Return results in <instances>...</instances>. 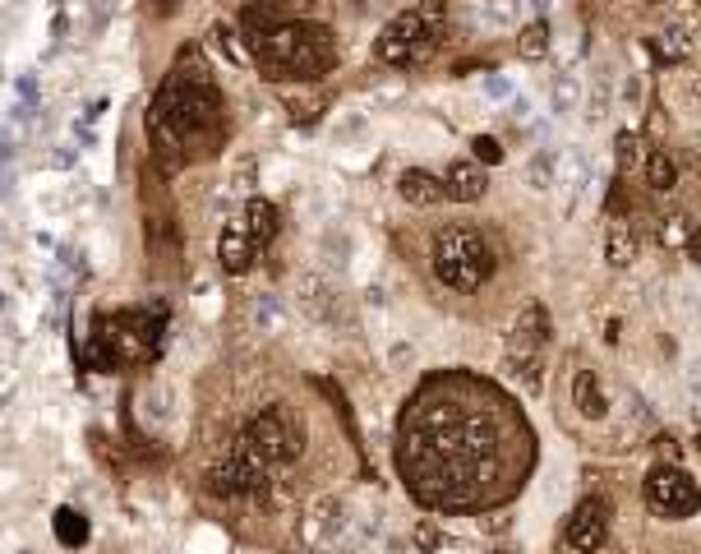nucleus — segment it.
<instances>
[{"instance_id": "31", "label": "nucleus", "mask_w": 701, "mask_h": 554, "mask_svg": "<svg viewBox=\"0 0 701 554\" xmlns=\"http://www.w3.org/2000/svg\"><path fill=\"white\" fill-rule=\"evenodd\" d=\"M416 541H420V545H434L439 536H434V527H420V531H416Z\"/></svg>"}, {"instance_id": "25", "label": "nucleus", "mask_w": 701, "mask_h": 554, "mask_svg": "<svg viewBox=\"0 0 701 554\" xmlns=\"http://www.w3.org/2000/svg\"><path fill=\"white\" fill-rule=\"evenodd\" d=\"M660 241H665V245H674V250H683V245L692 241L688 217H665V222H660Z\"/></svg>"}, {"instance_id": "11", "label": "nucleus", "mask_w": 701, "mask_h": 554, "mask_svg": "<svg viewBox=\"0 0 701 554\" xmlns=\"http://www.w3.org/2000/svg\"><path fill=\"white\" fill-rule=\"evenodd\" d=\"M549 342V314L545 305H526L508 328V351H540Z\"/></svg>"}, {"instance_id": "21", "label": "nucleus", "mask_w": 701, "mask_h": 554, "mask_svg": "<svg viewBox=\"0 0 701 554\" xmlns=\"http://www.w3.org/2000/svg\"><path fill=\"white\" fill-rule=\"evenodd\" d=\"M678 181V167L669 162V153H651L646 157V185H651L655 194H669Z\"/></svg>"}, {"instance_id": "18", "label": "nucleus", "mask_w": 701, "mask_h": 554, "mask_svg": "<svg viewBox=\"0 0 701 554\" xmlns=\"http://www.w3.org/2000/svg\"><path fill=\"white\" fill-rule=\"evenodd\" d=\"M554 185H559L563 199H577V190L586 185V157L577 153V148L559 153V171H554Z\"/></svg>"}, {"instance_id": "23", "label": "nucleus", "mask_w": 701, "mask_h": 554, "mask_svg": "<svg viewBox=\"0 0 701 554\" xmlns=\"http://www.w3.org/2000/svg\"><path fill=\"white\" fill-rule=\"evenodd\" d=\"M577 97H582V88H577V79H572V74H563L559 84H554V93H549V102H554V111H572L577 107Z\"/></svg>"}, {"instance_id": "19", "label": "nucleus", "mask_w": 701, "mask_h": 554, "mask_svg": "<svg viewBox=\"0 0 701 554\" xmlns=\"http://www.w3.org/2000/svg\"><path fill=\"white\" fill-rule=\"evenodd\" d=\"M245 231H250L259 245H268L277 236V204H268V199H250L245 204Z\"/></svg>"}, {"instance_id": "9", "label": "nucleus", "mask_w": 701, "mask_h": 554, "mask_svg": "<svg viewBox=\"0 0 701 554\" xmlns=\"http://www.w3.org/2000/svg\"><path fill=\"white\" fill-rule=\"evenodd\" d=\"M609 536V504L605 499H586L577 504V513L568 518V545L582 554H595Z\"/></svg>"}, {"instance_id": "27", "label": "nucleus", "mask_w": 701, "mask_h": 554, "mask_svg": "<svg viewBox=\"0 0 701 554\" xmlns=\"http://www.w3.org/2000/svg\"><path fill=\"white\" fill-rule=\"evenodd\" d=\"M614 148H618V171H632L637 162H642V144H637L632 134H618Z\"/></svg>"}, {"instance_id": "17", "label": "nucleus", "mask_w": 701, "mask_h": 554, "mask_svg": "<svg viewBox=\"0 0 701 554\" xmlns=\"http://www.w3.org/2000/svg\"><path fill=\"white\" fill-rule=\"evenodd\" d=\"M508 374L526 393H540L545 388V361H540V351H508Z\"/></svg>"}, {"instance_id": "3", "label": "nucleus", "mask_w": 701, "mask_h": 554, "mask_svg": "<svg viewBox=\"0 0 701 554\" xmlns=\"http://www.w3.org/2000/svg\"><path fill=\"white\" fill-rule=\"evenodd\" d=\"M254 61H259L263 79H319L337 65V37L328 33L323 24H309V19H286L282 28L263 33L250 42Z\"/></svg>"}, {"instance_id": "24", "label": "nucleus", "mask_w": 701, "mask_h": 554, "mask_svg": "<svg viewBox=\"0 0 701 554\" xmlns=\"http://www.w3.org/2000/svg\"><path fill=\"white\" fill-rule=\"evenodd\" d=\"M517 47H522V56H545V51H549V28H545V24H531V28H522V37H517Z\"/></svg>"}, {"instance_id": "4", "label": "nucleus", "mask_w": 701, "mask_h": 554, "mask_svg": "<svg viewBox=\"0 0 701 554\" xmlns=\"http://www.w3.org/2000/svg\"><path fill=\"white\" fill-rule=\"evenodd\" d=\"M429 264L448 291L457 296H471L494 277V245L480 236L476 227H443L434 231V250H429Z\"/></svg>"}, {"instance_id": "12", "label": "nucleus", "mask_w": 701, "mask_h": 554, "mask_svg": "<svg viewBox=\"0 0 701 554\" xmlns=\"http://www.w3.org/2000/svg\"><path fill=\"white\" fill-rule=\"evenodd\" d=\"M217 254H222V268L226 273H250L254 254H259V241H254L250 231H245V222H236V227L222 231V241H217Z\"/></svg>"}, {"instance_id": "10", "label": "nucleus", "mask_w": 701, "mask_h": 554, "mask_svg": "<svg viewBox=\"0 0 701 554\" xmlns=\"http://www.w3.org/2000/svg\"><path fill=\"white\" fill-rule=\"evenodd\" d=\"M300 310L314 319V324H342L346 310H342V296L333 291V282H323V277H300Z\"/></svg>"}, {"instance_id": "5", "label": "nucleus", "mask_w": 701, "mask_h": 554, "mask_svg": "<svg viewBox=\"0 0 701 554\" xmlns=\"http://www.w3.org/2000/svg\"><path fill=\"white\" fill-rule=\"evenodd\" d=\"M443 19H448V0H420L416 10L397 14L393 24L383 28V37L374 42V56L393 70H411V65L429 61L439 47Z\"/></svg>"}, {"instance_id": "15", "label": "nucleus", "mask_w": 701, "mask_h": 554, "mask_svg": "<svg viewBox=\"0 0 701 554\" xmlns=\"http://www.w3.org/2000/svg\"><path fill=\"white\" fill-rule=\"evenodd\" d=\"M443 185H448V199L476 204V199H485V167H476V162H452Z\"/></svg>"}, {"instance_id": "16", "label": "nucleus", "mask_w": 701, "mask_h": 554, "mask_svg": "<svg viewBox=\"0 0 701 554\" xmlns=\"http://www.w3.org/2000/svg\"><path fill=\"white\" fill-rule=\"evenodd\" d=\"M572 402H577V411H582V416H591V421H600V416L609 411L605 388H600L595 370H582L577 379H572Z\"/></svg>"}, {"instance_id": "13", "label": "nucleus", "mask_w": 701, "mask_h": 554, "mask_svg": "<svg viewBox=\"0 0 701 554\" xmlns=\"http://www.w3.org/2000/svg\"><path fill=\"white\" fill-rule=\"evenodd\" d=\"M397 194H402L406 204H416V208H434V204L448 199V185H443L439 176H429V171H402Z\"/></svg>"}, {"instance_id": "20", "label": "nucleus", "mask_w": 701, "mask_h": 554, "mask_svg": "<svg viewBox=\"0 0 701 554\" xmlns=\"http://www.w3.org/2000/svg\"><path fill=\"white\" fill-rule=\"evenodd\" d=\"M250 319H254V328H259V333H282L286 310H282V301H277V296H254Z\"/></svg>"}, {"instance_id": "32", "label": "nucleus", "mask_w": 701, "mask_h": 554, "mask_svg": "<svg viewBox=\"0 0 701 554\" xmlns=\"http://www.w3.org/2000/svg\"><path fill=\"white\" fill-rule=\"evenodd\" d=\"M697 425H701V407H697Z\"/></svg>"}, {"instance_id": "6", "label": "nucleus", "mask_w": 701, "mask_h": 554, "mask_svg": "<svg viewBox=\"0 0 701 554\" xmlns=\"http://www.w3.org/2000/svg\"><path fill=\"white\" fill-rule=\"evenodd\" d=\"M240 444L250 448L263 467H291L300 458V448H305V425L286 402H277V407H263L254 416Z\"/></svg>"}, {"instance_id": "30", "label": "nucleus", "mask_w": 701, "mask_h": 554, "mask_svg": "<svg viewBox=\"0 0 701 554\" xmlns=\"http://www.w3.org/2000/svg\"><path fill=\"white\" fill-rule=\"evenodd\" d=\"M485 93H489V97H499V102H503V97L512 93V84L503 79V74H489V79H485Z\"/></svg>"}, {"instance_id": "2", "label": "nucleus", "mask_w": 701, "mask_h": 554, "mask_svg": "<svg viewBox=\"0 0 701 554\" xmlns=\"http://www.w3.org/2000/svg\"><path fill=\"white\" fill-rule=\"evenodd\" d=\"M148 130L157 134V148L171 153H213L222 144V97L213 88V74L203 65V56H180L171 79L162 84L153 111H148Z\"/></svg>"}, {"instance_id": "8", "label": "nucleus", "mask_w": 701, "mask_h": 554, "mask_svg": "<svg viewBox=\"0 0 701 554\" xmlns=\"http://www.w3.org/2000/svg\"><path fill=\"white\" fill-rule=\"evenodd\" d=\"M208 490L222 499H259V494H268V467L240 444L231 458L208 471Z\"/></svg>"}, {"instance_id": "22", "label": "nucleus", "mask_w": 701, "mask_h": 554, "mask_svg": "<svg viewBox=\"0 0 701 554\" xmlns=\"http://www.w3.org/2000/svg\"><path fill=\"white\" fill-rule=\"evenodd\" d=\"M56 536H60V545H84V541H88L84 513H74V508H60V513H56Z\"/></svg>"}, {"instance_id": "7", "label": "nucleus", "mask_w": 701, "mask_h": 554, "mask_svg": "<svg viewBox=\"0 0 701 554\" xmlns=\"http://www.w3.org/2000/svg\"><path fill=\"white\" fill-rule=\"evenodd\" d=\"M646 504H651L660 518H692L701 508V490L683 467L660 462V467L646 476Z\"/></svg>"}, {"instance_id": "28", "label": "nucleus", "mask_w": 701, "mask_h": 554, "mask_svg": "<svg viewBox=\"0 0 701 554\" xmlns=\"http://www.w3.org/2000/svg\"><path fill=\"white\" fill-rule=\"evenodd\" d=\"M655 47H660V56H669V61L688 56V42H683V33H660V37H655Z\"/></svg>"}, {"instance_id": "14", "label": "nucleus", "mask_w": 701, "mask_h": 554, "mask_svg": "<svg viewBox=\"0 0 701 554\" xmlns=\"http://www.w3.org/2000/svg\"><path fill=\"white\" fill-rule=\"evenodd\" d=\"M605 259L614 268H628L637 259V227H632V217L614 213L609 217V231H605Z\"/></svg>"}, {"instance_id": "1", "label": "nucleus", "mask_w": 701, "mask_h": 554, "mask_svg": "<svg viewBox=\"0 0 701 554\" xmlns=\"http://www.w3.org/2000/svg\"><path fill=\"white\" fill-rule=\"evenodd\" d=\"M535 467L522 407L476 374H434L397 425V471L420 504L480 513L508 504Z\"/></svg>"}, {"instance_id": "26", "label": "nucleus", "mask_w": 701, "mask_h": 554, "mask_svg": "<svg viewBox=\"0 0 701 554\" xmlns=\"http://www.w3.org/2000/svg\"><path fill=\"white\" fill-rule=\"evenodd\" d=\"M554 171H559L554 157H535L531 167H526V181H531L535 190H549V185H554Z\"/></svg>"}, {"instance_id": "29", "label": "nucleus", "mask_w": 701, "mask_h": 554, "mask_svg": "<svg viewBox=\"0 0 701 554\" xmlns=\"http://www.w3.org/2000/svg\"><path fill=\"white\" fill-rule=\"evenodd\" d=\"M471 148H476V157H480V162H489V167H494V162H503V148H499V139H485V134H480V139H476V144H471Z\"/></svg>"}]
</instances>
